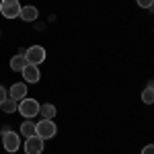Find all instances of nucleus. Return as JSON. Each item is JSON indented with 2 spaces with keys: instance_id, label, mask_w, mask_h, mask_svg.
<instances>
[{
  "instance_id": "7",
  "label": "nucleus",
  "mask_w": 154,
  "mask_h": 154,
  "mask_svg": "<svg viewBox=\"0 0 154 154\" xmlns=\"http://www.w3.org/2000/svg\"><path fill=\"white\" fill-rule=\"evenodd\" d=\"M21 74H23V78H25V84H35L39 82V68L37 66H33V64H27L23 70H21Z\"/></svg>"
},
{
  "instance_id": "15",
  "label": "nucleus",
  "mask_w": 154,
  "mask_h": 154,
  "mask_svg": "<svg viewBox=\"0 0 154 154\" xmlns=\"http://www.w3.org/2000/svg\"><path fill=\"white\" fill-rule=\"evenodd\" d=\"M136 2H138L140 8H152V4H154V0H136Z\"/></svg>"
},
{
  "instance_id": "16",
  "label": "nucleus",
  "mask_w": 154,
  "mask_h": 154,
  "mask_svg": "<svg viewBox=\"0 0 154 154\" xmlns=\"http://www.w3.org/2000/svg\"><path fill=\"white\" fill-rule=\"evenodd\" d=\"M140 154H154V146H152V144H146Z\"/></svg>"
},
{
  "instance_id": "8",
  "label": "nucleus",
  "mask_w": 154,
  "mask_h": 154,
  "mask_svg": "<svg viewBox=\"0 0 154 154\" xmlns=\"http://www.w3.org/2000/svg\"><path fill=\"white\" fill-rule=\"evenodd\" d=\"M27 95H29V91H27V84L25 82H14L11 86V91H8V97L14 99V101H23Z\"/></svg>"
},
{
  "instance_id": "10",
  "label": "nucleus",
  "mask_w": 154,
  "mask_h": 154,
  "mask_svg": "<svg viewBox=\"0 0 154 154\" xmlns=\"http://www.w3.org/2000/svg\"><path fill=\"white\" fill-rule=\"evenodd\" d=\"M56 105L54 103H43V105H39V115L41 119H54L56 117Z\"/></svg>"
},
{
  "instance_id": "4",
  "label": "nucleus",
  "mask_w": 154,
  "mask_h": 154,
  "mask_svg": "<svg viewBox=\"0 0 154 154\" xmlns=\"http://www.w3.org/2000/svg\"><path fill=\"white\" fill-rule=\"evenodd\" d=\"M21 12V2L19 0H2L0 2V14L4 19H17Z\"/></svg>"
},
{
  "instance_id": "9",
  "label": "nucleus",
  "mask_w": 154,
  "mask_h": 154,
  "mask_svg": "<svg viewBox=\"0 0 154 154\" xmlns=\"http://www.w3.org/2000/svg\"><path fill=\"white\" fill-rule=\"evenodd\" d=\"M19 17L23 19L25 23H33V21H37V17H39V11H37V6H33V4H27V6H21Z\"/></svg>"
},
{
  "instance_id": "6",
  "label": "nucleus",
  "mask_w": 154,
  "mask_h": 154,
  "mask_svg": "<svg viewBox=\"0 0 154 154\" xmlns=\"http://www.w3.org/2000/svg\"><path fill=\"white\" fill-rule=\"evenodd\" d=\"M23 150H25V154H41V152H43V140H41L39 136L25 138Z\"/></svg>"
},
{
  "instance_id": "1",
  "label": "nucleus",
  "mask_w": 154,
  "mask_h": 154,
  "mask_svg": "<svg viewBox=\"0 0 154 154\" xmlns=\"http://www.w3.org/2000/svg\"><path fill=\"white\" fill-rule=\"evenodd\" d=\"M17 111H19L25 119H33L35 115H39V101H35V99H27V97H25L23 101H19Z\"/></svg>"
},
{
  "instance_id": "17",
  "label": "nucleus",
  "mask_w": 154,
  "mask_h": 154,
  "mask_svg": "<svg viewBox=\"0 0 154 154\" xmlns=\"http://www.w3.org/2000/svg\"><path fill=\"white\" fill-rule=\"evenodd\" d=\"M6 97H8V91H6V88H4V86L0 84V105H2V101H4Z\"/></svg>"
},
{
  "instance_id": "13",
  "label": "nucleus",
  "mask_w": 154,
  "mask_h": 154,
  "mask_svg": "<svg viewBox=\"0 0 154 154\" xmlns=\"http://www.w3.org/2000/svg\"><path fill=\"white\" fill-rule=\"evenodd\" d=\"M17 105H19V101H14V99H11V97H6V99L2 101L0 109H2L4 113H14V111H17Z\"/></svg>"
},
{
  "instance_id": "12",
  "label": "nucleus",
  "mask_w": 154,
  "mask_h": 154,
  "mask_svg": "<svg viewBox=\"0 0 154 154\" xmlns=\"http://www.w3.org/2000/svg\"><path fill=\"white\" fill-rule=\"evenodd\" d=\"M21 136H25V138L35 136V123L31 119H25L23 123H21Z\"/></svg>"
},
{
  "instance_id": "3",
  "label": "nucleus",
  "mask_w": 154,
  "mask_h": 154,
  "mask_svg": "<svg viewBox=\"0 0 154 154\" xmlns=\"http://www.w3.org/2000/svg\"><path fill=\"white\" fill-rule=\"evenodd\" d=\"M48 58V51L43 49V45H31L29 49H25V60L27 64H33V66H39L43 64Z\"/></svg>"
},
{
  "instance_id": "14",
  "label": "nucleus",
  "mask_w": 154,
  "mask_h": 154,
  "mask_svg": "<svg viewBox=\"0 0 154 154\" xmlns=\"http://www.w3.org/2000/svg\"><path fill=\"white\" fill-rule=\"evenodd\" d=\"M142 103H146V105H152V103H154V88H152V82H148V86L142 91Z\"/></svg>"
},
{
  "instance_id": "5",
  "label": "nucleus",
  "mask_w": 154,
  "mask_h": 154,
  "mask_svg": "<svg viewBox=\"0 0 154 154\" xmlns=\"http://www.w3.org/2000/svg\"><path fill=\"white\" fill-rule=\"evenodd\" d=\"M2 146H4V150L6 152H17L19 148H21V138H19V134H14V131H6V134H2Z\"/></svg>"
},
{
  "instance_id": "2",
  "label": "nucleus",
  "mask_w": 154,
  "mask_h": 154,
  "mask_svg": "<svg viewBox=\"0 0 154 154\" xmlns=\"http://www.w3.org/2000/svg\"><path fill=\"white\" fill-rule=\"evenodd\" d=\"M56 131H58V128H56L54 119H41L39 123H35V136H39L43 142L49 140V138H54Z\"/></svg>"
},
{
  "instance_id": "11",
  "label": "nucleus",
  "mask_w": 154,
  "mask_h": 154,
  "mask_svg": "<svg viewBox=\"0 0 154 154\" xmlns=\"http://www.w3.org/2000/svg\"><path fill=\"white\" fill-rule=\"evenodd\" d=\"M25 66H27V60H25V56L17 54L14 58H11V70H12V72H21Z\"/></svg>"
}]
</instances>
